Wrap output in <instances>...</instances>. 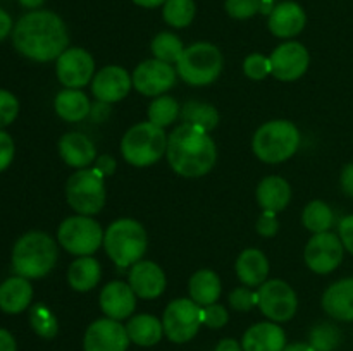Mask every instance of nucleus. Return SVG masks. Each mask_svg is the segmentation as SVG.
I'll return each mask as SVG.
<instances>
[{
    "label": "nucleus",
    "instance_id": "nucleus-1",
    "mask_svg": "<svg viewBox=\"0 0 353 351\" xmlns=\"http://www.w3.org/2000/svg\"><path fill=\"white\" fill-rule=\"evenodd\" d=\"M12 43L21 55L31 61H57L69 48L68 26L52 10H31L14 24Z\"/></svg>",
    "mask_w": 353,
    "mask_h": 351
},
{
    "label": "nucleus",
    "instance_id": "nucleus-2",
    "mask_svg": "<svg viewBox=\"0 0 353 351\" xmlns=\"http://www.w3.org/2000/svg\"><path fill=\"white\" fill-rule=\"evenodd\" d=\"M165 157L178 176L202 178L216 165L217 148L205 129L183 123L168 136Z\"/></svg>",
    "mask_w": 353,
    "mask_h": 351
},
{
    "label": "nucleus",
    "instance_id": "nucleus-3",
    "mask_svg": "<svg viewBox=\"0 0 353 351\" xmlns=\"http://www.w3.org/2000/svg\"><path fill=\"white\" fill-rule=\"evenodd\" d=\"M57 243L41 231H31L16 241L12 250V267L26 279L45 277L57 264Z\"/></svg>",
    "mask_w": 353,
    "mask_h": 351
},
{
    "label": "nucleus",
    "instance_id": "nucleus-4",
    "mask_svg": "<svg viewBox=\"0 0 353 351\" xmlns=\"http://www.w3.org/2000/svg\"><path fill=\"white\" fill-rule=\"evenodd\" d=\"M300 131L292 120H268L255 131L252 150L255 157L265 164H281L292 158L300 148Z\"/></svg>",
    "mask_w": 353,
    "mask_h": 351
},
{
    "label": "nucleus",
    "instance_id": "nucleus-5",
    "mask_svg": "<svg viewBox=\"0 0 353 351\" xmlns=\"http://www.w3.org/2000/svg\"><path fill=\"white\" fill-rule=\"evenodd\" d=\"M103 248L119 268L133 267L147 253V231L134 219H117L103 233Z\"/></svg>",
    "mask_w": 353,
    "mask_h": 351
},
{
    "label": "nucleus",
    "instance_id": "nucleus-6",
    "mask_svg": "<svg viewBox=\"0 0 353 351\" xmlns=\"http://www.w3.org/2000/svg\"><path fill=\"white\" fill-rule=\"evenodd\" d=\"M168 150V134L150 120L134 124L121 140L123 158L133 167H148L161 160Z\"/></svg>",
    "mask_w": 353,
    "mask_h": 351
},
{
    "label": "nucleus",
    "instance_id": "nucleus-7",
    "mask_svg": "<svg viewBox=\"0 0 353 351\" xmlns=\"http://www.w3.org/2000/svg\"><path fill=\"white\" fill-rule=\"evenodd\" d=\"M223 71V54L207 41H199L185 48L176 64L179 78L192 86H207L216 81Z\"/></svg>",
    "mask_w": 353,
    "mask_h": 351
},
{
    "label": "nucleus",
    "instance_id": "nucleus-8",
    "mask_svg": "<svg viewBox=\"0 0 353 351\" xmlns=\"http://www.w3.org/2000/svg\"><path fill=\"white\" fill-rule=\"evenodd\" d=\"M65 198L79 215H95L105 205V178L95 167L78 169L68 179Z\"/></svg>",
    "mask_w": 353,
    "mask_h": 351
},
{
    "label": "nucleus",
    "instance_id": "nucleus-9",
    "mask_svg": "<svg viewBox=\"0 0 353 351\" xmlns=\"http://www.w3.org/2000/svg\"><path fill=\"white\" fill-rule=\"evenodd\" d=\"M103 233L93 217L72 215L61 222L57 229V241L68 253L76 257H90L103 244Z\"/></svg>",
    "mask_w": 353,
    "mask_h": 351
},
{
    "label": "nucleus",
    "instance_id": "nucleus-10",
    "mask_svg": "<svg viewBox=\"0 0 353 351\" xmlns=\"http://www.w3.org/2000/svg\"><path fill=\"white\" fill-rule=\"evenodd\" d=\"M162 326L169 341L188 343L203 326V306L196 305L192 298L172 299L164 310Z\"/></svg>",
    "mask_w": 353,
    "mask_h": 351
},
{
    "label": "nucleus",
    "instance_id": "nucleus-11",
    "mask_svg": "<svg viewBox=\"0 0 353 351\" xmlns=\"http://www.w3.org/2000/svg\"><path fill=\"white\" fill-rule=\"evenodd\" d=\"M259 292V308L271 322H288L295 317L299 308V298L292 286L283 279L265 281Z\"/></svg>",
    "mask_w": 353,
    "mask_h": 351
},
{
    "label": "nucleus",
    "instance_id": "nucleus-12",
    "mask_svg": "<svg viewBox=\"0 0 353 351\" xmlns=\"http://www.w3.org/2000/svg\"><path fill=\"white\" fill-rule=\"evenodd\" d=\"M343 251L345 246L340 236L326 231V233L314 234L310 237L303 250V258L310 270L324 275L340 267V264L343 262Z\"/></svg>",
    "mask_w": 353,
    "mask_h": 351
},
{
    "label": "nucleus",
    "instance_id": "nucleus-13",
    "mask_svg": "<svg viewBox=\"0 0 353 351\" xmlns=\"http://www.w3.org/2000/svg\"><path fill=\"white\" fill-rule=\"evenodd\" d=\"M55 72L65 88L81 89L95 76V58L85 48L71 47L57 58Z\"/></svg>",
    "mask_w": 353,
    "mask_h": 351
},
{
    "label": "nucleus",
    "instance_id": "nucleus-14",
    "mask_svg": "<svg viewBox=\"0 0 353 351\" xmlns=\"http://www.w3.org/2000/svg\"><path fill=\"white\" fill-rule=\"evenodd\" d=\"M133 86L143 96H161L174 86L178 72L172 64L148 58L137 65L133 72Z\"/></svg>",
    "mask_w": 353,
    "mask_h": 351
},
{
    "label": "nucleus",
    "instance_id": "nucleus-15",
    "mask_svg": "<svg viewBox=\"0 0 353 351\" xmlns=\"http://www.w3.org/2000/svg\"><path fill=\"white\" fill-rule=\"evenodd\" d=\"M269 58H271V74L285 83L302 78L310 64V55L305 45L293 40L278 45Z\"/></svg>",
    "mask_w": 353,
    "mask_h": 351
},
{
    "label": "nucleus",
    "instance_id": "nucleus-16",
    "mask_svg": "<svg viewBox=\"0 0 353 351\" xmlns=\"http://www.w3.org/2000/svg\"><path fill=\"white\" fill-rule=\"evenodd\" d=\"M126 326L109 317L99 319L88 326L83 339L85 351H126L130 346Z\"/></svg>",
    "mask_w": 353,
    "mask_h": 351
},
{
    "label": "nucleus",
    "instance_id": "nucleus-17",
    "mask_svg": "<svg viewBox=\"0 0 353 351\" xmlns=\"http://www.w3.org/2000/svg\"><path fill=\"white\" fill-rule=\"evenodd\" d=\"M133 88V78L121 65H105L92 79V93L100 103H116L126 98Z\"/></svg>",
    "mask_w": 353,
    "mask_h": 351
},
{
    "label": "nucleus",
    "instance_id": "nucleus-18",
    "mask_svg": "<svg viewBox=\"0 0 353 351\" xmlns=\"http://www.w3.org/2000/svg\"><path fill=\"white\" fill-rule=\"evenodd\" d=\"M128 284L141 299H155L165 291L168 279L155 262L140 260L131 267Z\"/></svg>",
    "mask_w": 353,
    "mask_h": 351
},
{
    "label": "nucleus",
    "instance_id": "nucleus-19",
    "mask_svg": "<svg viewBox=\"0 0 353 351\" xmlns=\"http://www.w3.org/2000/svg\"><path fill=\"white\" fill-rule=\"evenodd\" d=\"M137 298L130 284L123 281H112L105 284L100 291L99 303L105 317L112 320L130 319L137 308Z\"/></svg>",
    "mask_w": 353,
    "mask_h": 351
},
{
    "label": "nucleus",
    "instance_id": "nucleus-20",
    "mask_svg": "<svg viewBox=\"0 0 353 351\" xmlns=\"http://www.w3.org/2000/svg\"><path fill=\"white\" fill-rule=\"evenodd\" d=\"M307 24L305 10L293 0L276 3L272 12L268 16V28L276 38H295L303 31Z\"/></svg>",
    "mask_w": 353,
    "mask_h": 351
},
{
    "label": "nucleus",
    "instance_id": "nucleus-21",
    "mask_svg": "<svg viewBox=\"0 0 353 351\" xmlns=\"http://www.w3.org/2000/svg\"><path fill=\"white\" fill-rule=\"evenodd\" d=\"M59 153L62 160L74 169H86L97 160L95 143L86 134L81 133H65L59 140Z\"/></svg>",
    "mask_w": 353,
    "mask_h": 351
},
{
    "label": "nucleus",
    "instance_id": "nucleus-22",
    "mask_svg": "<svg viewBox=\"0 0 353 351\" xmlns=\"http://www.w3.org/2000/svg\"><path fill=\"white\" fill-rule=\"evenodd\" d=\"M241 348L243 351H283L286 334L276 322H259L243 334Z\"/></svg>",
    "mask_w": 353,
    "mask_h": 351
},
{
    "label": "nucleus",
    "instance_id": "nucleus-23",
    "mask_svg": "<svg viewBox=\"0 0 353 351\" xmlns=\"http://www.w3.org/2000/svg\"><path fill=\"white\" fill-rule=\"evenodd\" d=\"M323 308L333 319L353 322V277L336 281L324 291Z\"/></svg>",
    "mask_w": 353,
    "mask_h": 351
},
{
    "label": "nucleus",
    "instance_id": "nucleus-24",
    "mask_svg": "<svg viewBox=\"0 0 353 351\" xmlns=\"http://www.w3.org/2000/svg\"><path fill=\"white\" fill-rule=\"evenodd\" d=\"M238 279L247 288H261L269 275V260L257 248H247L241 251L234 264Z\"/></svg>",
    "mask_w": 353,
    "mask_h": 351
},
{
    "label": "nucleus",
    "instance_id": "nucleus-25",
    "mask_svg": "<svg viewBox=\"0 0 353 351\" xmlns=\"http://www.w3.org/2000/svg\"><path fill=\"white\" fill-rule=\"evenodd\" d=\"M255 196L262 210L278 213L288 206L292 200V186L281 176H268L259 182Z\"/></svg>",
    "mask_w": 353,
    "mask_h": 351
},
{
    "label": "nucleus",
    "instance_id": "nucleus-26",
    "mask_svg": "<svg viewBox=\"0 0 353 351\" xmlns=\"http://www.w3.org/2000/svg\"><path fill=\"white\" fill-rule=\"evenodd\" d=\"M33 299V288L26 277H9L0 284V310L10 315L24 312Z\"/></svg>",
    "mask_w": 353,
    "mask_h": 351
},
{
    "label": "nucleus",
    "instance_id": "nucleus-27",
    "mask_svg": "<svg viewBox=\"0 0 353 351\" xmlns=\"http://www.w3.org/2000/svg\"><path fill=\"white\" fill-rule=\"evenodd\" d=\"M54 109L61 119L68 123H79L92 112V103L81 89L64 88L54 100Z\"/></svg>",
    "mask_w": 353,
    "mask_h": 351
},
{
    "label": "nucleus",
    "instance_id": "nucleus-28",
    "mask_svg": "<svg viewBox=\"0 0 353 351\" xmlns=\"http://www.w3.org/2000/svg\"><path fill=\"white\" fill-rule=\"evenodd\" d=\"M223 286H221L219 275L210 268H200L190 277L188 292L190 298L200 306H209L217 303Z\"/></svg>",
    "mask_w": 353,
    "mask_h": 351
},
{
    "label": "nucleus",
    "instance_id": "nucleus-29",
    "mask_svg": "<svg viewBox=\"0 0 353 351\" xmlns=\"http://www.w3.org/2000/svg\"><path fill=\"white\" fill-rule=\"evenodd\" d=\"M126 330L131 343L145 348L157 344L164 336L162 320L150 315V313H140V315L131 317L126 323Z\"/></svg>",
    "mask_w": 353,
    "mask_h": 351
},
{
    "label": "nucleus",
    "instance_id": "nucleus-30",
    "mask_svg": "<svg viewBox=\"0 0 353 351\" xmlns=\"http://www.w3.org/2000/svg\"><path fill=\"white\" fill-rule=\"evenodd\" d=\"M102 277V267L97 258L78 257L68 268V282L74 291L86 292L92 291Z\"/></svg>",
    "mask_w": 353,
    "mask_h": 351
},
{
    "label": "nucleus",
    "instance_id": "nucleus-31",
    "mask_svg": "<svg viewBox=\"0 0 353 351\" xmlns=\"http://www.w3.org/2000/svg\"><path fill=\"white\" fill-rule=\"evenodd\" d=\"M181 117L186 124L202 127L207 133L216 129L217 124H219V112H217L216 107L200 102V100L186 102L181 109Z\"/></svg>",
    "mask_w": 353,
    "mask_h": 351
},
{
    "label": "nucleus",
    "instance_id": "nucleus-32",
    "mask_svg": "<svg viewBox=\"0 0 353 351\" xmlns=\"http://www.w3.org/2000/svg\"><path fill=\"white\" fill-rule=\"evenodd\" d=\"M302 222L307 231L312 234L326 233L333 227L334 213L331 206L323 200H314V202L307 203L302 213Z\"/></svg>",
    "mask_w": 353,
    "mask_h": 351
},
{
    "label": "nucleus",
    "instance_id": "nucleus-33",
    "mask_svg": "<svg viewBox=\"0 0 353 351\" xmlns=\"http://www.w3.org/2000/svg\"><path fill=\"white\" fill-rule=\"evenodd\" d=\"M150 50L154 54V58L168 64H178L179 57L185 52V45L179 40L178 34L171 33V31H162V33L155 34V38L150 43Z\"/></svg>",
    "mask_w": 353,
    "mask_h": 351
},
{
    "label": "nucleus",
    "instance_id": "nucleus-34",
    "mask_svg": "<svg viewBox=\"0 0 353 351\" xmlns=\"http://www.w3.org/2000/svg\"><path fill=\"white\" fill-rule=\"evenodd\" d=\"M196 6L193 0H165L162 6V17L171 28L181 30L195 19Z\"/></svg>",
    "mask_w": 353,
    "mask_h": 351
},
{
    "label": "nucleus",
    "instance_id": "nucleus-35",
    "mask_svg": "<svg viewBox=\"0 0 353 351\" xmlns=\"http://www.w3.org/2000/svg\"><path fill=\"white\" fill-rule=\"evenodd\" d=\"M181 114V109H179V103L176 102L172 96L169 95H161V96H155L154 102L148 105V120L152 124L159 127H168L178 119V116Z\"/></svg>",
    "mask_w": 353,
    "mask_h": 351
},
{
    "label": "nucleus",
    "instance_id": "nucleus-36",
    "mask_svg": "<svg viewBox=\"0 0 353 351\" xmlns=\"http://www.w3.org/2000/svg\"><path fill=\"white\" fill-rule=\"evenodd\" d=\"M30 322L38 336L50 339V337H54L55 334H57V319H55L54 313L50 312V308H47V306L41 305V303H38V305H34L33 308H31Z\"/></svg>",
    "mask_w": 353,
    "mask_h": 351
},
{
    "label": "nucleus",
    "instance_id": "nucleus-37",
    "mask_svg": "<svg viewBox=\"0 0 353 351\" xmlns=\"http://www.w3.org/2000/svg\"><path fill=\"white\" fill-rule=\"evenodd\" d=\"M340 330L333 323H319L310 332L309 344L314 351H334L340 344Z\"/></svg>",
    "mask_w": 353,
    "mask_h": 351
},
{
    "label": "nucleus",
    "instance_id": "nucleus-38",
    "mask_svg": "<svg viewBox=\"0 0 353 351\" xmlns=\"http://www.w3.org/2000/svg\"><path fill=\"white\" fill-rule=\"evenodd\" d=\"M243 72L252 81H261L271 74V58L262 54H250L243 61Z\"/></svg>",
    "mask_w": 353,
    "mask_h": 351
},
{
    "label": "nucleus",
    "instance_id": "nucleus-39",
    "mask_svg": "<svg viewBox=\"0 0 353 351\" xmlns=\"http://www.w3.org/2000/svg\"><path fill=\"white\" fill-rule=\"evenodd\" d=\"M262 0H226L224 2V9H226L228 16L233 19H250L255 14L261 12Z\"/></svg>",
    "mask_w": 353,
    "mask_h": 351
},
{
    "label": "nucleus",
    "instance_id": "nucleus-40",
    "mask_svg": "<svg viewBox=\"0 0 353 351\" xmlns=\"http://www.w3.org/2000/svg\"><path fill=\"white\" fill-rule=\"evenodd\" d=\"M230 305L236 312H250L259 306V292L247 286H240L230 292Z\"/></svg>",
    "mask_w": 353,
    "mask_h": 351
},
{
    "label": "nucleus",
    "instance_id": "nucleus-41",
    "mask_svg": "<svg viewBox=\"0 0 353 351\" xmlns=\"http://www.w3.org/2000/svg\"><path fill=\"white\" fill-rule=\"evenodd\" d=\"M19 114V102L7 89H0V129L16 120Z\"/></svg>",
    "mask_w": 353,
    "mask_h": 351
},
{
    "label": "nucleus",
    "instance_id": "nucleus-42",
    "mask_svg": "<svg viewBox=\"0 0 353 351\" xmlns=\"http://www.w3.org/2000/svg\"><path fill=\"white\" fill-rule=\"evenodd\" d=\"M230 320V313L219 303H212L209 306H203V326L209 329H221Z\"/></svg>",
    "mask_w": 353,
    "mask_h": 351
},
{
    "label": "nucleus",
    "instance_id": "nucleus-43",
    "mask_svg": "<svg viewBox=\"0 0 353 351\" xmlns=\"http://www.w3.org/2000/svg\"><path fill=\"white\" fill-rule=\"evenodd\" d=\"M279 231V222L278 217L274 212H268V210H262L261 217L257 220V233L264 237H272L276 236Z\"/></svg>",
    "mask_w": 353,
    "mask_h": 351
},
{
    "label": "nucleus",
    "instance_id": "nucleus-44",
    "mask_svg": "<svg viewBox=\"0 0 353 351\" xmlns=\"http://www.w3.org/2000/svg\"><path fill=\"white\" fill-rule=\"evenodd\" d=\"M14 151L16 148H14L12 138L6 131L0 129V172L9 167L14 158Z\"/></svg>",
    "mask_w": 353,
    "mask_h": 351
},
{
    "label": "nucleus",
    "instance_id": "nucleus-45",
    "mask_svg": "<svg viewBox=\"0 0 353 351\" xmlns=\"http://www.w3.org/2000/svg\"><path fill=\"white\" fill-rule=\"evenodd\" d=\"M338 236L343 243L345 250H348L353 255V213L352 215L343 217L338 226Z\"/></svg>",
    "mask_w": 353,
    "mask_h": 351
},
{
    "label": "nucleus",
    "instance_id": "nucleus-46",
    "mask_svg": "<svg viewBox=\"0 0 353 351\" xmlns=\"http://www.w3.org/2000/svg\"><path fill=\"white\" fill-rule=\"evenodd\" d=\"M95 169L103 176V178L112 176L114 172H116V160H114L112 157H109V155H100L95 160Z\"/></svg>",
    "mask_w": 353,
    "mask_h": 351
},
{
    "label": "nucleus",
    "instance_id": "nucleus-47",
    "mask_svg": "<svg viewBox=\"0 0 353 351\" xmlns=\"http://www.w3.org/2000/svg\"><path fill=\"white\" fill-rule=\"evenodd\" d=\"M340 182H341V189H343L345 195L353 198V162H350V164H347L343 167V171H341Z\"/></svg>",
    "mask_w": 353,
    "mask_h": 351
},
{
    "label": "nucleus",
    "instance_id": "nucleus-48",
    "mask_svg": "<svg viewBox=\"0 0 353 351\" xmlns=\"http://www.w3.org/2000/svg\"><path fill=\"white\" fill-rule=\"evenodd\" d=\"M0 351H17L12 334L6 329H0Z\"/></svg>",
    "mask_w": 353,
    "mask_h": 351
},
{
    "label": "nucleus",
    "instance_id": "nucleus-49",
    "mask_svg": "<svg viewBox=\"0 0 353 351\" xmlns=\"http://www.w3.org/2000/svg\"><path fill=\"white\" fill-rule=\"evenodd\" d=\"M12 30L14 28H12V19H10V16L6 12V10L0 9V41H2Z\"/></svg>",
    "mask_w": 353,
    "mask_h": 351
},
{
    "label": "nucleus",
    "instance_id": "nucleus-50",
    "mask_svg": "<svg viewBox=\"0 0 353 351\" xmlns=\"http://www.w3.org/2000/svg\"><path fill=\"white\" fill-rule=\"evenodd\" d=\"M214 351H243L241 344L234 339H223Z\"/></svg>",
    "mask_w": 353,
    "mask_h": 351
},
{
    "label": "nucleus",
    "instance_id": "nucleus-51",
    "mask_svg": "<svg viewBox=\"0 0 353 351\" xmlns=\"http://www.w3.org/2000/svg\"><path fill=\"white\" fill-rule=\"evenodd\" d=\"M133 3H137L138 7H143V9H157L165 3V0H131Z\"/></svg>",
    "mask_w": 353,
    "mask_h": 351
},
{
    "label": "nucleus",
    "instance_id": "nucleus-52",
    "mask_svg": "<svg viewBox=\"0 0 353 351\" xmlns=\"http://www.w3.org/2000/svg\"><path fill=\"white\" fill-rule=\"evenodd\" d=\"M283 351H314V348L310 346L309 343H295V344H288Z\"/></svg>",
    "mask_w": 353,
    "mask_h": 351
},
{
    "label": "nucleus",
    "instance_id": "nucleus-53",
    "mask_svg": "<svg viewBox=\"0 0 353 351\" xmlns=\"http://www.w3.org/2000/svg\"><path fill=\"white\" fill-rule=\"evenodd\" d=\"M45 0H19V3L23 7H26V9H31V10H37L40 9L41 6H43Z\"/></svg>",
    "mask_w": 353,
    "mask_h": 351
},
{
    "label": "nucleus",
    "instance_id": "nucleus-54",
    "mask_svg": "<svg viewBox=\"0 0 353 351\" xmlns=\"http://www.w3.org/2000/svg\"><path fill=\"white\" fill-rule=\"evenodd\" d=\"M272 2H274V0H272Z\"/></svg>",
    "mask_w": 353,
    "mask_h": 351
}]
</instances>
